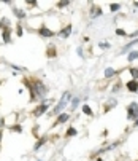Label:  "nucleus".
I'll return each mask as SVG.
<instances>
[{
  "label": "nucleus",
  "instance_id": "nucleus-38",
  "mask_svg": "<svg viewBox=\"0 0 138 161\" xmlns=\"http://www.w3.org/2000/svg\"><path fill=\"white\" fill-rule=\"evenodd\" d=\"M0 152H2V147H0Z\"/></svg>",
  "mask_w": 138,
  "mask_h": 161
},
{
  "label": "nucleus",
  "instance_id": "nucleus-1",
  "mask_svg": "<svg viewBox=\"0 0 138 161\" xmlns=\"http://www.w3.org/2000/svg\"><path fill=\"white\" fill-rule=\"evenodd\" d=\"M22 83H24V86L30 93V102L44 101V97L49 94L48 85H46L41 78H37V77H32L30 80L29 78H22Z\"/></svg>",
  "mask_w": 138,
  "mask_h": 161
},
{
  "label": "nucleus",
  "instance_id": "nucleus-15",
  "mask_svg": "<svg viewBox=\"0 0 138 161\" xmlns=\"http://www.w3.org/2000/svg\"><path fill=\"white\" fill-rule=\"evenodd\" d=\"M11 34H13V27H8V29L2 31V42L5 45H10L11 43Z\"/></svg>",
  "mask_w": 138,
  "mask_h": 161
},
{
  "label": "nucleus",
  "instance_id": "nucleus-10",
  "mask_svg": "<svg viewBox=\"0 0 138 161\" xmlns=\"http://www.w3.org/2000/svg\"><path fill=\"white\" fill-rule=\"evenodd\" d=\"M44 56L48 58V59H56V58L59 56V53H57V48H56V45H54V43H49L48 47H46Z\"/></svg>",
  "mask_w": 138,
  "mask_h": 161
},
{
  "label": "nucleus",
  "instance_id": "nucleus-12",
  "mask_svg": "<svg viewBox=\"0 0 138 161\" xmlns=\"http://www.w3.org/2000/svg\"><path fill=\"white\" fill-rule=\"evenodd\" d=\"M124 86H125V89L129 91V93H132V94H136L138 93V80H132L130 78V80L125 81Z\"/></svg>",
  "mask_w": 138,
  "mask_h": 161
},
{
  "label": "nucleus",
  "instance_id": "nucleus-24",
  "mask_svg": "<svg viewBox=\"0 0 138 161\" xmlns=\"http://www.w3.org/2000/svg\"><path fill=\"white\" fill-rule=\"evenodd\" d=\"M108 8H110V11H111V13H118V11H121V10H122V3H110V5H108Z\"/></svg>",
  "mask_w": 138,
  "mask_h": 161
},
{
  "label": "nucleus",
  "instance_id": "nucleus-32",
  "mask_svg": "<svg viewBox=\"0 0 138 161\" xmlns=\"http://www.w3.org/2000/svg\"><path fill=\"white\" fill-rule=\"evenodd\" d=\"M26 5H27V7H30V8H37V7H38V2H30V0H27Z\"/></svg>",
  "mask_w": 138,
  "mask_h": 161
},
{
  "label": "nucleus",
  "instance_id": "nucleus-19",
  "mask_svg": "<svg viewBox=\"0 0 138 161\" xmlns=\"http://www.w3.org/2000/svg\"><path fill=\"white\" fill-rule=\"evenodd\" d=\"M14 34H16V37H19V38L24 35V24H22L21 21L16 22V26H14Z\"/></svg>",
  "mask_w": 138,
  "mask_h": 161
},
{
  "label": "nucleus",
  "instance_id": "nucleus-5",
  "mask_svg": "<svg viewBox=\"0 0 138 161\" xmlns=\"http://www.w3.org/2000/svg\"><path fill=\"white\" fill-rule=\"evenodd\" d=\"M37 34H38V37H41V38H54V37L57 35L56 31H53L51 27L44 26V24H41V26L37 29Z\"/></svg>",
  "mask_w": 138,
  "mask_h": 161
},
{
  "label": "nucleus",
  "instance_id": "nucleus-17",
  "mask_svg": "<svg viewBox=\"0 0 138 161\" xmlns=\"http://www.w3.org/2000/svg\"><path fill=\"white\" fill-rule=\"evenodd\" d=\"M81 112H83V115H86V117H89V118L94 117V110L90 108V105H87V102H84L81 105Z\"/></svg>",
  "mask_w": 138,
  "mask_h": 161
},
{
  "label": "nucleus",
  "instance_id": "nucleus-35",
  "mask_svg": "<svg viewBox=\"0 0 138 161\" xmlns=\"http://www.w3.org/2000/svg\"><path fill=\"white\" fill-rule=\"evenodd\" d=\"M95 161H105V159H103L102 156H97V158H95Z\"/></svg>",
  "mask_w": 138,
  "mask_h": 161
},
{
  "label": "nucleus",
  "instance_id": "nucleus-34",
  "mask_svg": "<svg viewBox=\"0 0 138 161\" xmlns=\"http://www.w3.org/2000/svg\"><path fill=\"white\" fill-rule=\"evenodd\" d=\"M133 128H136V129H138V118L133 121Z\"/></svg>",
  "mask_w": 138,
  "mask_h": 161
},
{
  "label": "nucleus",
  "instance_id": "nucleus-40",
  "mask_svg": "<svg viewBox=\"0 0 138 161\" xmlns=\"http://www.w3.org/2000/svg\"><path fill=\"white\" fill-rule=\"evenodd\" d=\"M136 161H138V159H136Z\"/></svg>",
  "mask_w": 138,
  "mask_h": 161
},
{
  "label": "nucleus",
  "instance_id": "nucleus-23",
  "mask_svg": "<svg viewBox=\"0 0 138 161\" xmlns=\"http://www.w3.org/2000/svg\"><path fill=\"white\" fill-rule=\"evenodd\" d=\"M8 27H11V22L8 21V18H2L0 19V31H5Z\"/></svg>",
  "mask_w": 138,
  "mask_h": 161
},
{
  "label": "nucleus",
  "instance_id": "nucleus-37",
  "mask_svg": "<svg viewBox=\"0 0 138 161\" xmlns=\"http://www.w3.org/2000/svg\"><path fill=\"white\" fill-rule=\"evenodd\" d=\"M0 67H2V62H0Z\"/></svg>",
  "mask_w": 138,
  "mask_h": 161
},
{
  "label": "nucleus",
  "instance_id": "nucleus-33",
  "mask_svg": "<svg viewBox=\"0 0 138 161\" xmlns=\"http://www.w3.org/2000/svg\"><path fill=\"white\" fill-rule=\"evenodd\" d=\"M2 139H3V129H0V144H2Z\"/></svg>",
  "mask_w": 138,
  "mask_h": 161
},
{
  "label": "nucleus",
  "instance_id": "nucleus-27",
  "mask_svg": "<svg viewBox=\"0 0 138 161\" xmlns=\"http://www.w3.org/2000/svg\"><path fill=\"white\" fill-rule=\"evenodd\" d=\"M56 7H57L59 10H62V8H67V7H70V0H64V2H57V3H56Z\"/></svg>",
  "mask_w": 138,
  "mask_h": 161
},
{
  "label": "nucleus",
  "instance_id": "nucleus-28",
  "mask_svg": "<svg viewBox=\"0 0 138 161\" xmlns=\"http://www.w3.org/2000/svg\"><path fill=\"white\" fill-rule=\"evenodd\" d=\"M99 48H100V50H110L111 45H110L108 42H99Z\"/></svg>",
  "mask_w": 138,
  "mask_h": 161
},
{
  "label": "nucleus",
  "instance_id": "nucleus-16",
  "mask_svg": "<svg viewBox=\"0 0 138 161\" xmlns=\"http://www.w3.org/2000/svg\"><path fill=\"white\" fill-rule=\"evenodd\" d=\"M76 136H78V129H76L75 126L67 128V131H65V134H64L65 139H72V137H76Z\"/></svg>",
  "mask_w": 138,
  "mask_h": 161
},
{
  "label": "nucleus",
  "instance_id": "nucleus-29",
  "mask_svg": "<svg viewBox=\"0 0 138 161\" xmlns=\"http://www.w3.org/2000/svg\"><path fill=\"white\" fill-rule=\"evenodd\" d=\"M10 67L14 69V70H22V72H26V67H19V65H16V64H10Z\"/></svg>",
  "mask_w": 138,
  "mask_h": 161
},
{
  "label": "nucleus",
  "instance_id": "nucleus-6",
  "mask_svg": "<svg viewBox=\"0 0 138 161\" xmlns=\"http://www.w3.org/2000/svg\"><path fill=\"white\" fill-rule=\"evenodd\" d=\"M72 32H73V27H72V24H70V22H68V24H65V26H62V27L59 29L57 35H59V38H62V40H67V38H70Z\"/></svg>",
  "mask_w": 138,
  "mask_h": 161
},
{
  "label": "nucleus",
  "instance_id": "nucleus-25",
  "mask_svg": "<svg viewBox=\"0 0 138 161\" xmlns=\"http://www.w3.org/2000/svg\"><path fill=\"white\" fill-rule=\"evenodd\" d=\"M129 74L132 80H138V67H129Z\"/></svg>",
  "mask_w": 138,
  "mask_h": 161
},
{
  "label": "nucleus",
  "instance_id": "nucleus-26",
  "mask_svg": "<svg viewBox=\"0 0 138 161\" xmlns=\"http://www.w3.org/2000/svg\"><path fill=\"white\" fill-rule=\"evenodd\" d=\"M114 34H116L118 37H124V38H127L129 37V32H125L124 29H121V27H118L116 31H114Z\"/></svg>",
  "mask_w": 138,
  "mask_h": 161
},
{
  "label": "nucleus",
  "instance_id": "nucleus-8",
  "mask_svg": "<svg viewBox=\"0 0 138 161\" xmlns=\"http://www.w3.org/2000/svg\"><path fill=\"white\" fill-rule=\"evenodd\" d=\"M70 120H72V115L67 113V112H64V113H60V115H57V117H56V121L53 123V128L60 126V125H65V123H68Z\"/></svg>",
  "mask_w": 138,
  "mask_h": 161
},
{
  "label": "nucleus",
  "instance_id": "nucleus-9",
  "mask_svg": "<svg viewBox=\"0 0 138 161\" xmlns=\"http://www.w3.org/2000/svg\"><path fill=\"white\" fill-rule=\"evenodd\" d=\"M11 13H13V16H14L18 21H21V22L27 18V11H26L24 8H18V7H14V5L11 7Z\"/></svg>",
  "mask_w": 138,
  "mask_h": 161
},
{
  "label": "nucleus",
  "instance_id": "nucleus-14",
  "mask_svg": "<svg viewBox=\"0 0 138 161\" xmlns=\"http://www.w3.org/2000/svg\"><path fill=\"white\" fill-rule=\"evenodd\" d=\"M48 141H49V137H48V136H41V137H38L37 142H35V145H33V150H35V152H38L43 145L48 144Z\"/></svg>",
  "mask_w": 138,
  "mask_h": 161
},
{
  "label": "nucleus",
  "instance_id": "nucleus-4",
  "mask_svg": "<svg viewBox=\"0 0 138 161\" xmlns=\"http://www.w3.org/2000/svg\"><path fill=\"white\" fill-rule=\"evenodd\" d=\"M125 113H127V120L133 123V121L138 118V102H136V101L129 102L127 107H125Z\"/></svg>",
  "mask_w": 138,
  "mask_h": 161
},
{
  "label": "nucleus",
  "instance_id": "nucleus-39",
  "mask_svg": "<svg viewBox=\"0 0 138 161\" xmlns=\"http://www.w3.org/2000/svg\"><path fill=\"white\" fill-rule=\"evenodd\" d=\"M38 161H43V159H38Z\"/></svg>",
  "mask_w": 138,
  "mask_h": 161
},
{
  "label": "nucleus",
  "instance_id": "nucleus-36",
  "mask_svg": "<svg viewBox=\"0 0 138 161\" xmlns=\"http://www.w3.org/2000/svg\"><path fill=\"white\" fill-rule=\"evenodd\" d=\"M132 5H133V8H138V2H133Z\"/></svg>",
  "mask_w": 138,
  "mask_h": 161
},
{
  "label": "nucleus",
  "instance_id": "nucleus-13",
  "mask_svg": "<svg viewBox=\"0 0 138 161\" xmlns=\"http://www.w3.org/2000/svg\"><path fill=\"white\" fill-rule=\"evenodd\" d=\"M135 45H138V38H133V40H130V42H127L124 47H122V50H121V53L119 54H127L129 51H132V48L135 47Z\"/></svg>",
  "mask_w": 138,
  "mask_h": 161
},
{
  "label": "nucleus",
  "instance_id": "nucleus-22",
  "mask_svg": "<svg viewBox=\"0 0 138 161\" xmlns=\"http://www.w3.org/2000/svg\"><path fill=\"white\" fill-rule=\"evenodd\" d=\"M116 105H118V101H116V99H111V101H108V104L105 105L103 112H105V113H108V112H110L111 108H114V107H116Z\"/></svg>",
  "mask_w": 138,
  "mask_h": 161
},
{
  "label": "nucleus",
  "instance_id": "nucleus-3",
  "mask_svg": "<svg viewBox=\"0 0 138 161\" xmlns=\"http://www.w3.org/2000/svg\"><path fill=\"white\" fill-rule=\"evenodd\" d=\"M54 102H56L54 99H44V101L38 102L35 105V108L30 112V115H32V117H35V118H40V117H43V115H48L49 113V107Z\"/></svg>",
  "mask_w": 138,
  "mask_h": 161
},
{
  "label": "nucleus",
  "instance_id": "nucleus-7",
  "mask_svg": "<svg viewBox=\"0 0 138 161\" xmlns=\"http://www.w3.org/2000/svg\"><path fill=\"white\" fill-rule=\"evenodd\" d=\"M100 16H103V8L100 5H97V3H92L90 8H89V18L90 19H97Z\"/></svg>",
  "mask_w": 138,
  "mask_h": 161
},
{
  "label": "nucleus",
  "instance_id": "nucleus-18",
  "mask_svg": "<svg viewBox=\"0 0 138 161\" xmlns=\"http://www.w3.org/2000/svg\"><path fill=\"white\" fill-rule=\"evenodd\" d=\"M8 129H10V132H14V134H22V132H24V128H22V125H19V123L10 125Z\"/></svg>",
  "mask_w": 138,
  "mask_h": 161
},
{
  "label": "nucleus",
  "instance_id": "nucleus-20",
  "mask_svg": "<svg viewBox=\"0 0 138 161\" xmlns=\"http://www.w3.org/2000/svg\"><path fill=\"white\" fill-rule=\"evenodd\" d=\"M136 59H138V50H132V51L127 53V62H129V64L135 62Z\"/></svg>",
  "mask_w": 138,
  "mask_h": 161
},
{
  "label": "nucleus",
  "instance_id": "nucleus-11",
  "mask_svg": "<svg viewBox=\"0 0 138 161\" xmlns=\"http://www.w3.org/2000/svg\"><path fill=\"white\" fill-rule=\"evenodd\" d=\"M119 74H121V70H116L114 67H106V69H105V72H103V78H106V80H113V78H116Z\"/></svg>",
  "mask_w": 138,
  "mask_h": 161
},
{
  "label": "nucleus",
  "instance_id": "nucleus-21",
  "mask_svg": "<svg viewBox=\"0 0 138 161\" xmlns=\"http://www.w3.org/2000/svg\"><path fill=\"white\" fill-rule=\"evenodd\" d=\"M79 104H81V99H79L78 96H75V97L72 99V102H70V110H72V112H75V110L79 107Z\"/></svg>",
  "mask_w": 138,
  "mask_h": 161
},
{
  "label": "nucleus",
  "instance_id": "nucleus-31",
  "mask_svg": "<svg viewBox=\"0 0 138 161\" xmlns=\"http://www.w3.org/2000/svg\"><path fill=\"white\" fill-rule=\"evenodd\" d=\"M119 88H121V83L113 85V86H111V93H118V91H119Z\"/></svg>",
  "mask_w": 138,
  "mask_h": 161
},
{
  "label": "nucleus",
  "instance_id": "nucleus-2",
  "mask_svg": "<svg viewBox=\"0 0 138 161\" xmlns=\"http://www.w3.org/2000/svg\"><path fill=\"white\" fill-rule=\"evenodd\" d=\"M72 99H73V96H72L70 91H64L62 96H60V99L56 102V105L53 107V110H49L48 115H49V117H57V115L64 113V110H65L68 105H70Z\"/></svg>",
  "mask_w": 138,
  "mask_h": 161
},
{
  "label": "nucleus",
  "instance_id": "nucleus-30",
  "mask_svg": "<svg viewBox=\"0 0 138 161\" xmlns=\"http://www.w3.org/2000/svg\"><path fill=\"white\" fill-rule=\"evenodd\" d=\"M76 54H78L81 59H84V50H83L81 47H78V48H76Z\"/></svg>",
  "mask_w": 138,
  "mask_h": 161
}]
</instances>
